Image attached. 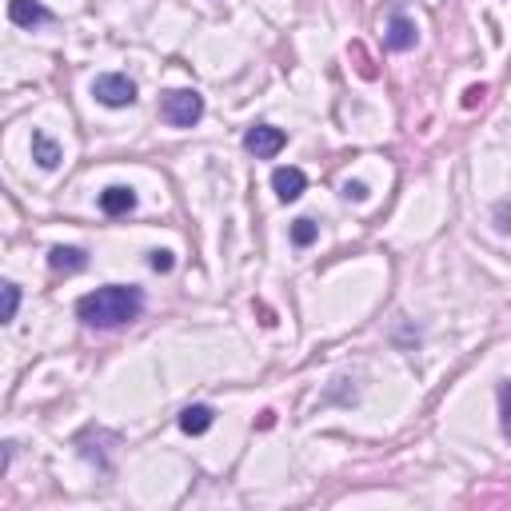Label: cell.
Here are the masks:
<instances>
[{
	"mask_svg": "<svg viewBox=\"0 0 511 511\" xmlns=\"http://www.w3.org/2000/svg\"><path fill=\"white\" fill-rule=\"evenodd\" d=\"M140 311H144V292L136 284H108V287H96V292L76 300V316L84 319L88 327L132 324Z\"/></svg>",
	"mask_w": 511,
	"mask_h": 511,
	"instance_id": "cell-1",
	"label": "cell"
},
{
	"mask_svg": "<svg viewBox=\"0 0 511 511\" xmlns=\"http://www.w3.org/2000/svg\"><path fill=\"white\" fill-rule=\"evenodd\" d=\"M160 116H164L172 128H192L200 116H204V96L192 92V88L164 92V100H160Z\"/></svg>",
	"mask_w": 511,
	"mask_h": 511,
	"instance_id": "cell-2",
	"label": "cell"
},
{
	"mask_svg": "<svg viewBox=\"0 0 511 511\" xmlns=\"http://www.w3.org/2000/svg\"><path fill=\"white\" fill-rule=\"evenodd\" d=\"M92 96L104 108H128L136 100V84L128 76H120V72H104V76H96Z\"/></svg>",
	"mask_w": 511,
	"mask_h": 511,
	"instance_id": "cell-3",
	"label": "cell"
},
{
	"mask_svg": "<svg viewBox=\"0 0 511 511\" xmlns=\"http://www.w3.org/2000/svg\"><path fill=\"white\" fill-rule=\"evenodd\" d=\"M284 144H287L284 128H271V124H256V128H248V132H244V148L252 152V156H260V160L276 156V152L284 148Z\"/></svg>",
	"mask_w": 511,
	"mask_h": 511,
	"instance_id": "cell-4",
	"label": "cell"
},
{
	"mask_svg": "<svg viewBox=\"0 0 511 511\" xmlns=\"http://www.w3.org/2000/svg\"><path fill=\"white\" fill-rule=\"evenodd\" d=\"M271 188H276V196L284 200V204H292V200L303 196V188H308V176H303L300 168H276V172H271Z\"/></svg>",
	"mask_w": 511,
	"mask_h": 511,
	"instance_id": "cell-5",
	"label": "cell"
},
{
	"mask_svg": "<svg viewBox=\"0 0 511 511\" xmlns=\"http://www.w3.org/2000/svg\"><path fill=\"white\" fill-rule=\"evenodd\" d=\"M8 20L20 24V28H36V24L52 20V12L44 4H36V0H8Z\"/></svg>",
	"mask_w": 511,
	"mask_h": 511,
	"instance_id": "cell-6",
	"label": "cell"
},
{
	"mask_svg": "<svg viewBox=\"0 0 511 511\" xmlns=\"http://www.w3.org/2000/svg\"><path fill=\"white\" fill-rule=\"evenodd\" d=\"M100 208L108 216H124V212H132L136 208V192L132 188H124V184H112V188H104L100 192Z\"/></svg>",
	"mask_w": 511,
	"mask_h": 511,
	"instance_id": "cell-7",
	"label": "cell"
},
{
	"mask_svg": "<svg viewBox=\"0 0 511 511\" xmlns=\"http://www.w3.org/2000/svg\"><path fill=\"white\" fill-rule=\"evenodd\" d=\"M212 420H216V412L208 404H192V407L180 412V431H188V436H204V431L212 428Z\"/></svg>",
	"mask_w": 511,
	"mask_h": 511,
	"instance_id": "cell-8",
	"label": "cell"
},
{
	"mask_svg": "<svg viewBox=\"0 0 511 511\" xmlns=\"http://www.w3.org/2000/svg\"><path fill=\"white\" fill-rule=\"evenodd\" d=\"M388 48H391V52H407V48H415V24L407 20V16H391Z\"/></svg>",
	"mask_w": 511,
	"mask_h": 511,
	"instance_id": "cell-9",
	"label": "cell"
},
{
	"mask_svg": "<svg viewBox=\"0 0 511 511\" xmlns=\"http://www.w3.org/2000/svg\"><path fill=\"white\" fill-rule=\"evenodd\" d=\"M48 263H52L56 271H84L88 252L84 248H52V252H48Z\"/></svg>",
	"mask_w": 511,
	"mask_h": 511,
	"instance_id": "cell-10",
	"label": "cell"
},
{
	"mask_svg": "<svg viewBox=\"0 0 511 511\" xmlns=\"http://www.w3.org/2000/svg\"><path fill=\"white\" fill-rule=\"evenodd\" d=\"M32 160H36L40 168H56L60 164V144L44 132H32Z\"/></svg>",
	"mask_w": 511,
	"mask_h": 511,
	"instance_id": "cell-11",
	"label": "cell"
},
{
	"mask_svg": "<svg viewBox=\"0 0 511 511\" xmlns=\"http://www.w3.org/2000/svg\"><path fill=\"white\" fill-rule=\"evenodd\" d=\"M316 236H319L316 220H308V216H300V220H292V244L308 248V244H316Z\"/></svg>",
	"mask_w": 511,
	"mask_h": 511,
	"instance_id": "cell-12",
	"label": "cell"
},
{
	"mask_svg": "<svg viewBox=\"0 0 511 511\" xmlns=\"http://www.w3.org/2000/svg\"><path fill=\"white\" fill-rule=\"evenodd\" d=\"M16 308H20V287L8 279V284H4V311H0V319H4V324H12V319H16Z\"/></svg>",
	"mask_w": 511,
	"mask_h": 511,
	"instance_id": "cell-13",
	"label": "cell"
},
{
	"mask_svg": "<svg viewBox=\"0 0 511 511\" xmlns=\"http://www.w3.org/2000/svg\"><path fill=\"white\" fill-rule=\"evenodd\" d=\"M499 428H503V436L511 439V380L499 388Z\"/></svg>",
	"mask_w": 511,
	"mask_h": 511,
	"instance_id": "cell-14",
	"label": "cell"
},
{
	"mask_svg": "<svg viewBox=\"0 0 511 511\" xmlns=\"http://www.w3.org/2000/svg\"><path fill=\"white\" fill-rule=\"evenodd\" d=\"M148 263H152V271H172V252H152L148 256Z\"/></svg>",
	"mask_w": 511,
	"mask_h": 511,
	"instance_id": "cell-15",
	"label": "cell"
},
{
	"mask_svg": "<svg viewBox=\"0 0 511 511\" xmlns=\"http://www.w3.org/2000/svg\"><path fill=\"white\" fill-rule=\"evenodd\" d=\"M343 196H348V200H367V184L348 180V184H343Z\"/></svg>",
	"mask_w": 511,
	"mask_h": 511,
	"instance_id": "cell-16",
	"label": "cell"
},
{
	"mask_svg": "<svg viewBox=\"0 0 511 511\" xmlns=\"http://www.w3.org/2000/svg\"><path fill=\"white\" fill-rule=\"evenodd\" d=\"M495 216H499V228L511 232V204H507V200H503V204H495Z\"/></svg>",
	"mask_w": 511,
	"mask_h": 511,
	"instance_id": "cell-17",
	"label": "cell"
},
{
	"mask_svg": "<svg viewBox=\"0 0 511 511\" xmlns=\"http://www.w3.org/2000/svg\"><path fill=\"white\" fill-rule=\"evenodd\" d=\"M479 100H483V88H468V96H463V104H468V108H476Z\"/></svg>",
	"mask_w": 511,
	"mask_h": 511,
	"instance_id": "cell-18",
	"label": "cell"
}]
</instances>
